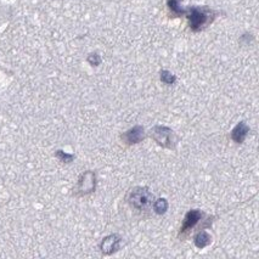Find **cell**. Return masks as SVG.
I'll list each match as a JSON object with an SVG mask.
<instances>
[{
    "instance_id": "cell-11",
    "label": "cell",
    "mask_w": 259,
    "mask_h": 259,
    "mask_svg": "<svg viewBox=\"0 0 259 259\" xmlns=\"http://www.w3.org/2000/svg\"><path fill=\"white\" fill-rule=\"evenodd\" d=\"M161 80H162V83H165V84L172 85V84H174L177 78H175V75L169 73V72L162 71L161 72Z\"/></svg>"
},
{
    "instance_id": "cell-10",
    "label": "cell",
    "mask_w": 259,
    "mask_h": 259,
    "mask_svg": "<svg viewBox=\"0 0 259 259\" xmlns=\"http://www.w3.org/2000/svg\"><path fill=\"white\" fill-rule=\"evenodd\" d=\"M168 207H169V205H168V201L165 200V198H158V200L153 201L152 208H153V212H155L156 214L158 215L165 214V213L168 211Z\"/></svg>"
},
{
    "instance_id": "cell-7",
    "label": "cell",
    "mask_w": 259,
    "mask_h": 259,
    "mask_svg": "<svg viewBox=\"0 0 259 259\" xmlns=\"http://www.w3.org/2000/svg\"><path fill=\"white\" fill-rule=\"evenodd\" d=\"M120 243H122V237L118 234H111V235L102 238V241L100 242V251L102 255L111 256L119 251Z\"/></svg>"
},
{
    "instance_id": "cell-3",
    "label": "cell",
    "mask_w": 259,
    "mask_h": 259,
    "mask_svg": "<svg viewBox=\"0 0 259 259\" xmlns=\"http://www.w3.org/2000/svg\"><path fill=\"white\" fill-rule=\"evenodd\" d=\"M206 218V214L201 210H190L185 214L184 220H183L182 228L178 233V238L180 241H185L188 236L191 235L193 229L197 226L198 223L202 222Z\"/></svg>"
},
{
    "instance_id": "cell-2",
    "label": "cell",
    "mask_w": 259,
    "mask_h": 259,
    "mask_svg": "<svg viewBox=\"0 0 259 259\" xmlns=\"http://www.w3.org/2000/svg\"><path fill=\"white\" fill-rule=\"evenodd\" d=\"M150 137L153 141L163 148L175 150L178 144V137L173 129L165 125H155L150 130Z\"/></svg>"
},
{
    "instance_id": "cell-6",
    "label": "cell",
    "mask_w": 259,
    "mask_h": 259,
    "mask_svg": "<svg viewBox=\"0 0 259 259\" xmlns=\"http://www.w3.org/2000/svg\"><path fill=\"white\" fill-rule=\"evenodd\" d=\"M211 14L212 11L207 9H192L191 14L188 16V21H190V27L193 31H198L202 28L205 24H207L211 21Z\"/></svg>"
},
{
    "instance_id": "cell-8",
    "label": "cell",
    "mask_w": 259,
    "mask_h": 259,
    "mask_svg": "<svg viewBox=\"0 0 259 259\" xmlns=\"http://www.w3.org/2000/svg\"><path fill=\"white\" fill-rule=\"evenodd\" d=\"M248 133H250V127L247 125V123L242 120V122H238L235 128L231 130V139L236 144H242L247 138Z\"/></svg>"
},
{
    "instance_id": "cell-12",
    "label": "cell",
    "mask_w": 259,
    "mask_h": 259,
    "mask_svg": "<svg viewBox=\"0 0 259 259\" xmlns=\"http://www.w3.org/2000/svg\"><path fill=\"white\" fill-rule=\"evenodd\" d=\"M57 156H59V157H62V161H65V162H71V161L73 160V156L66 155V153H64L62 151H57Z\"/></svg>"
},
{
    "instance_id": "cell-1",
    "label": "cell",
    "mask_w": 259,
    "mask_h": 259,
    "mask_svg": "<svg viewBox=\"0 0 259 259\" xmlns=\"http://www.w3.org/2000/svg\"><path fill=\"white\" fill-rule=\"evenodd\" d=\"M155 196L146 186H135L128 191L125 202L130 208L140 214H146L152 210Z\"/></svg>"
},
{
    "instance_id": "cell-9",
    "label": "cell",
    "mask_w": 259,
    "mask_h": 259,
    "mask_svg": "<svg viewBox=\"0 0 259 259\" xmlns=\"http://www.w3.org/2000/svg\"><path fill=\"white\" fill-rule=\"evenodd\" d=\"M193 243H195V246L197 248L203 250V248H206L212 243V236L205 229H201V230H198L196 233L195 237H193Z\"/></svg>"
},
{
    "instance_id": "cell-4",
    "label": "cell",
    "mask_w": 259,
    "mask_h": 259,
    "mask_svg": "<svg viewBox=\"0 0 259 259\" xmlns=\"http://www.w3.org/2000/svg\"><path fill=\"white\" fill-rule=\"evenodd\" d=\"M95 190H96V173L93 170L83 173L78 180L77 192L75 193L78 196H87L95 192Z\"/></svg>"
},
{
    "instance_id": "cell-5",
    "label": "cell",
    "mask_w": 259,
    "mask_h": 259,
    "mask_svg": "<svg viewBox=\"0 0 259 259\" xmlns=\"http://www.w3.org/2000/svg\"><path fill=\"white\" fill-rule=\"evenodd\" d=\"M145 138H146V133H145V128L142 125H135V127L130 128L129 130L120 134V140L127 146L140 144Z\"/></svg>"
}]
</instances>
